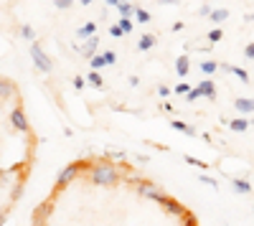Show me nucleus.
Returning <instances> with one entry per match:
<instances>
[{
	"label": "nucleus",
	"mask_w": 254,
	"mask_h": 226,
	"mask_svg": "<svg viewBox=\"0 0 254 226\" xmlns=\"http://www.w3.org/2000/svg\"><path fill=\"white\" fill-rule=\"evenodd\" d=\"M79 163H69V165H64L61 170H59V175H56V185H54V193H61L64 188H69L76 178H79Z\"/></svg>",
	"instance_id": "1"
},
{
	"label": "nucleus",
	"mask_w": 254,
	"mask_h": 226,
	"mask_svg": "<svg viewBox=\"0 0 254 226\" xmlns=\"http://www.w3.org/2000/svg\"><path fill=\"white\" fill-rule=\"evenodd\" d=\"M135 191L140 193V196H143V198H148V201H155V204H160V201H163V191H160V185H155V183H150V181H140V185L135 188Z\"/></svg>",
	"instance_id": "2"
},
{
	"label": "nucleus",
	"mask_w": 254,
	"mask_h": 226,
	"mask_svg": "<svg viewBox=\"0 0 254 226\" xmlns=\"http://www.w3.org/2000/svg\"><path fill=\"white\" fill-rule=\"evenodd\" d=\"M51 211H54V196H48L43 204L36 206V211H33V226H43V219L51 216Z\"/></svg>",
	"instance_id": "3"
},
{
	"label": "nucleus",
	"mask_w": 254,
	"mask_h": 226,
	"mask_svg": "<svg viewBox=\"0 0 254 226\" xmlns=\"http://www.w3.org/2000/svg\"><path fill=\"white\" fill-rule=\"evenodd\" d=\"M160 206H163L165 211H168L170 216H183V213H186V206H183V204H178V201H175V198H170V196H163Z\"/></svg>",
	"instance_id": "4"
},
{
	"label": "nucleus",
	"mask_w": 254,
	"mask_h": 226,
	"mask_svg": "<svg viewBox=\"0 0 254 226\" xmlns=\"http://www.w3.org/2000/svg\"><path fill=\"white\" fill-rule=\"evenodd\" d=\"M232 188H234L236 193H249V191H252L247 181H232Z\"/></svg>",
	"instance_id": "5"
},
{
	"label": "nucleus",
	"mask_w": 254,
	"mask_h": 226,
	"mask_svg": "<svg viewBox=\"0 0 254 226\" xmlns=\"http://www.w3.org/2000/svg\"><path fill=\"white\" fill-rule=\"evenodd\" d=\"M183 226H198V221H196V216H193V211H188L186 208V213H183Z\"/></svg>",
	"instance_id": "6"
},
{
	"label": "nucleus",
	"mask_w": 254,
	"mask_h": 226,
	"mask_svg": "<svg viewBox=\"0 0 254 226\" xmlns=\"http://www.w3.org/2000/svg\"><path fill=\"white\" fill-rule=\"evenodd\" d=\"M3 221H5V216H3V211H0V226H3Z\"/></svg>",
	"instance_id": "7"
}]
</instances>
